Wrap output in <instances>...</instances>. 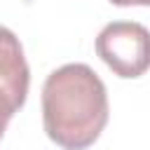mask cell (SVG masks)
<instances>
[{
    "instance_id": "1",
    "label": "cell",
    "mask_w": 150,
    "mask_h": 150,
    "mask_svg": "<svg viewBox=\"0 0 150 150\" xmlns=\"http://www.w3.org/2000/svg\"><path fill=\"white\" fill-rule=\"evenodd\" d=\"M108 91L87 63H66L42 84V124L63 150H87L108 124Z\"/></svg>"
},
{
    "instance_id": "2",
    "label": "cell",
    "mask_w": 150,
    "mask_h": 150,
    "mask_svg": "<svg viewBox=\"0 0 150 150\" xmlns=\"http://www.w3.org/2000/svg\"><path fill=\"white\" fill-rule=\"evenodd\" d=\"M96 54L117 77H141L150 68V30L136 21H112L101 28Z\"/></svg>"
},
{
    "instance_id": "3",
    "label": "cell",
    "mask_w": 150,
    "mask_h": 150,
    "mask_svg": "<svg viewBox=\"0 0 150 150\" xmlns=\"http://www.w3.org/2000/svg\"><path fill=\"white\" fill-rule=\"evenodd\" d=\"M28 84L30 70L23 56V47L9 28L0 26V89L9 96L16 110L26 103Z\"/></svg>"
},
{
    "instance_id": "4",
    "label": "cell",
    "mask_w": 150,
    "mask_h": 150,
    "mask_svg": "<svg viewBox=\"0 0 150 150\" xmlns=\"http://www.w3.org/2000/svg\"><path fill=\"white\" fill-rule=\"evenodd\" d=\"M14 112H16L14 103H12L9 96L0 89V138H2V134H5V129H7V124H9V120H12Z\"/></svg>"
},
{
    "instance_id": "5",
    "label": "cell",
    "mask_w": 150,
    "mask_h": 150,
    "mask_svg": "<svg viewBox=\"0 0 150 150\" xmlns=\"http://www.w3.org/2000/svg\"><path fill=\"white\" fill-rule=\"evenodd\" d=\"M112 5L117 7H134V5H141V7H150V0H110Z\"/></svg>"
}]
</instances>
